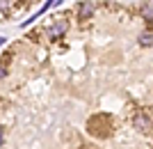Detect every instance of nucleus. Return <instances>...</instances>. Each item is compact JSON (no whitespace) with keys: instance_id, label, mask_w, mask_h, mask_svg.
<instances>
[{"instance_id":"423d86ee","label":"nucleus","mask_w":153,"mask_h":149,"mask_svg":"<svg viewBox=\"0 0 153 149\" xmlns=\"http://www.w3.org/2000/svg\"><path fill=\"white\" fill-rule=\"evenodd\" d=\"M2 140H5V138H2V131H0V147H2Z\"/></svg>"},{"instance_id":"0eeeda50","label":"nucleus","mask_w":153,"mask_h":149,"mask_svg":"<svg viewBox=\"0 0 153 149\" xmlns=\"http://www.w3.org/2000/svg\"><path fill=\"white\" fill-rule=\"evenodd\" d=\"M5 41H7V39H5V37H0V46H2V44H5Z\"/></svg>"},{"instance_id":"20e7f679","label":"nucleus","mask_w":153,"mask_h":149,"mask_svg":"<svg viewBox=\"0 0 153 149\" xmlns=\"http://www.w3.org/2000/svg\"><path fill=\"white\" fill-rule=\"evenodd\" d=\"M5 76H7V67H5V64H0V80H2Z\"/></svg>"},{"instance_id":"f257e3e1","label":"nucleus","mask_w":153,"mask_h":149,"mask_svg":"<svg viewBox=\"0 0 153 149\" xmlns=\"http://www.w3.org/2000/svg\"><path fill=\"white\" fill-rule=\"evenodd\" d=\"M66 21H57L55 25H51L48 30H46V37L48 39H59V37H64V32H66Z\"/></svg>"},{"instance_id":"39448f33","label":"nucleus","mask_w":153,"mask_h":149,"mask_svg":"<svg viewBox=\"0 0 153 149\" xmlns=\"http://www.w3.org/2000/svg\"><path fill=\"white\" fill-rule=\"evenodd\" d=\"M7 7V0H0V9H5Z\"/></svg>"},{"instance_id":"7ed1b4c3","label":"nucleus","mask_w":153,"mask_h":149,"mask_svg":"<svg viewBox=\"0 0 153 149\" xmlns=\"http://www.w3.org/2000/svg\"><path fill=\"white\" fill-rule=\"evenodd\" d=\"M140 44H142V46H151V44H153V34H149V32L142 34V37H140Z\"/></svg>"},{"instance_id":"f03ea898","label":"nucleus","mask_w":153,"mask_h":149,"mask_svg":"<svg viewBox=\"0 0 153 149\" xmlns=\"http://www.w3.org/2000/svg\"><path fill=\"white\" fill-rule=\"evenodd\" d=\"M91 14H94V2H89V0L78 7V16H80V19H89Z\"/></svg>"}]
</instances>
